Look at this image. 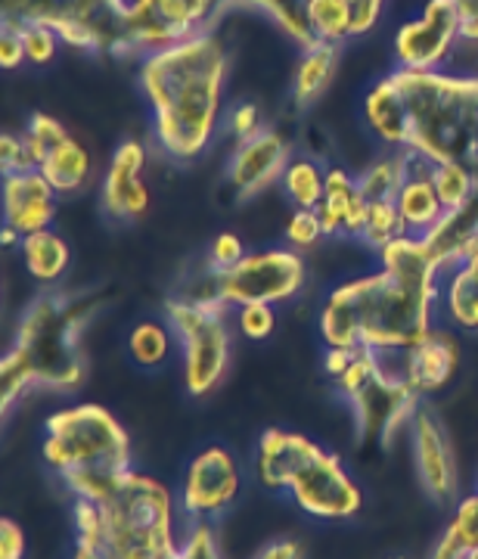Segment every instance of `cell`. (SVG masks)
<instances>
[{
    "label": "cell",
    "mask_w": 478,
    "mask_h": 559,
    "mask_svg": "<svg viewBox=\"0 0 478 559\" xmlns=\"http://www.w3.org/2000/svg\"><path fill=\"white\" fill-rule=\"evenodd\" d=\"M441 271L422 237H401L379 249V271L336 286L320 308L326 348H373L401 355L435 326Z\"/></svg>",
    "instance_id": "cell-1"
},
{
    "label": "cell",
    "mask_w": 478,
    "mask_h": 559,
    "mask_svg": "<svg viewBox=\"0 0 478 559\" xmlns=\"http://www.w3.org/2000/svg\"><path fill=\"white\" fill-rule=\"evenodd\" d=\"M363 121L385 146L410 150L432 165L473 168L478 153V75L395 69L363 97Z\"/></svg>",
    "instance_id": "cell-2"
},
{
    "label": "cell",
    "mask_w": 478,
    "mask_h": 559,
    "mask_svg": "<svg viewBox=\"0 0 478 559\" xmlns=\"http://www.w3.org/2000/svg\"><path fill=\"white\" fill-rule=\"evenodd\" d=\"M230 57L215 32L175 44L140 62V91L150 103L153 138L175 162L200 159L215 140Z\"/></svg>",
    "instance_id": "cell-3"
},
{
    "label": "cell",
    "mask_w": 478,
    "mask_h": 559,
    "mask_svg": "<svg viewBox=\"0 0 478 559\" xmlns=\"http://www.w3.org/2000/svg\"><path fill=\"white\" fill-rule=\"evenodd\" d=\"M103 299L91 293L50 289L22 311L13 348L0 360L3 414L32 389L75 392L87 377V355L81 333L100 311Z\"/></svg>",
    "instance_id": "cell-4"
},
{
    "label": "cell",
    "mask_w": 478,
    "mask_h": 559,
    "mask_svg": "<svg viewBox=\"0 0 478 559\" xmlns=\"http://www.w3.org/2000/svg\"><path fill=\"white\" fill-rule=\"evenodd\" d=\"M175 503L159 479L138 469L100 503L75 500L72 559H175L180 547Z\"/></svg>",
    "instance_id": "cell-5"
},
{
    "label": "cell",
    "mask_w": 478,
    "mask_h": 559,
    "mask_svg": "<svg viewBox=\"0 0 478 559\" xmlns=\"http://www.w3.org/2000/svg\"><path fill=\"white\" fill-rule=\"evenodd\" d=\"M40 457L72 500L100 503L134 473L131 439L103 404H72L44 423Z\"/></svg>",
    "instance_id": "cell-6"
},
{
    "label": "cell",
    "mask_w": 478,
    "mask_h": 559,
    "mask_svg": "<svg viewBox=\"0 0 478 559\" xmlns=\"http://www.w3.org/2000/svg\"><path fill=\"white\" fill-rule=\"evenodd\" d=\"M255 476L267 491L289 495L314 520H351L363 507V491L339 454L289 429H264L255 448Z\"/></svg>",
    "instance_id": "cell-7"
},
{
    "label": "cell",
    "mask_w": 478,
    "mask_h": 559,
    "mask_svg": "<svg viewBox=\"0 0 478 559\" xmlns=\"http://www.w3.org/2000/svg\"><path fill=\"white\" fill-rule=\"evenodd\" d=\"M333 382L355 414L360 444L377 441L379 448H389L401 429H410L422 407L410 382L401 377L398 360L392 364L389 355L373 348H358L348 370Z\"/></svg>",
    "instance_id": "cell-8"
},
{
    "label": "cell",
    "mask_w": 478,
    "mask_h": 559,
    "mask_svg": "<svg viewBox=\"0 0 478 559\" xmlns=\"http://www.w3.org/2000/svg\"><path fill=\"white\" fill-rule=\"evenodd\" d=\"M131 0H0L3 25H44L84 53L121 57Z\"/></svg>",
    "instance_id": "cell-9"
},
{
    "label": "cell",
    "mask_w": 478,
    "mask_h": 559,
    "mask_svg": "<svg viewBox=\"0 0 478 559\" xmlns=\"http://www.w3.org/2000/svg\"><path fill=\"white\" fill-rule=\"evenodd\" d=\"M227 305L218 299H168L165 318L183 355V385L193 399H205L220 385L230 367Z\"/></svg>",
    "instance_id": "cell-10"
},
{
    "label": "cell",
    "mask_w": 478,
    "mask_h": 559,
    "mask_svg": "<svg viewBox=\"0 0 478 559\" xmlns=\"http://www.w3.org/2000/svg\"><path fill=\"white\" fill-rule=\"evenodd\" d=\"M308 280V264L296 249H261L246 252L237 264L212 271L202 277V283L187 293L190 299H218L227 308L242 305H279V301L296 299Z\"/></svg>",
    "instance_id": "cell-11"
},
{
    "label": "cell",
    "mask_w": 478,
    "mask_h": 559,
    "mask_svg": "<svg viewBox=\"0 0 478 559\" xmlns=\"http://www.w3.org/2000/svg\"><path fill=\"white\" fill-rule=\"evenodd\" d=\"M218 13V0H131L121 57H153L202 32H212Z\"/></svg>",
    "instance_id": "cell-12"
},
{
    "label": "cell",
    "mask_w": 478,
    "mask_h": 559,
    "mask_svg": "<svg viewBox=\"0 0 478 559\" xmlns=\"http://www.w3.org/2000/svg\"><path fill=\"white\" fill-rule=\"evenodd\" d=\"M239 491L242 476L237 457L220 444H208L190 460L180 481L178 503L193 522H212L234 507Z\"/></svg>",
    "instance_id": "cell-13"
},
{
    "label": "cell",
    "mask_w": 478,
    "mask_h": 559,
    "mask_svg": "<svg viewBox=\"0 0 478 559\" xmlns=\"http://www.w3.org/2000/svg\"><path fill=\"white\" fill-rule=\"evenodd\" d=\"M459 38V13L451 0H426L422 16L401 25L392 40L398 69L439 72Z\"/></svg>",
    "instance_id": "cell-14"
},
{
    "label": "cell",
    "mask_w": 478,
    "mask_h": 559,
    "mask_svg": "<svg viewBox=\"0 0 478 559\" xmlns=\"http://www.w3.org/2000/svg\"><path fill=\"white\" fill-rule=\"evenodd\" d=\"M410 444L422 491L435 503H459V466L454 444L447 439L439 414L426 404L410 423Z\"/></svg>",
    "instance_id": "cell-15"
},
{
    "label": "cell",
    "mask_w": 478,
    "mask_h": 559,
    "mask_svg": "<svg viewBox=\"0 0 478 559\" xmlns=\"http://www.w3.org/2000/svg\"><path fill=\"white\" fill-rule=\"evenodd\" d=\"M289 143L279 131L264 128L252 140L237 143L230 165H227V180L234 187L237 200H252L264 193L271 183L283 180V171L289 168Z\"/></svg>",
    "instance_id": "cell-16"
},
{
    "label": "cell",
    "mask_w": 478,
    "mask_h": 559,
    "mask_svg": "<svg viewBox=\"0 0 478 559\" xmlns=\"http://www.w3.org/2000/svg\"><path fill=\"white\" fill-rule=\"evenodd\" d=\"M146 150L138 140H124L116 146L112 162L103 178V209L109 218L138 221L150 209V187L143 180Z\"/></svg>",
    "instance_id": "cell-17"
},
{
    "label": "cell",
    "mask_w": 478,
    "mask_h": 559,
    "mask_svg": "<svg viewBox=\"0 0 478 559\" xmlns=\"http://www.w3.org/2000/svg\"><path fill=\"white\" fill-rule=\"evenodd\" d=\"M398 370L404 380L410 382V389L422 395H435L441 389H447L451 380L459 370V342L451 330H439L432 326L422 340L395 355Z\"/></svg>",
    "instance_id": "cell-18"
},
{
    "label": "cell",
    "mask_w": 478,
    "mask_h": 559,
    "mask_svg": "<svg viewBox=\"0 0 478 559\" xmlns=\"http://www.w3.org/2000/svg\"><path fill=\"white\" fill-rule=\"evenodd\" d=\"M57 190L38 168L3 175V227L20 237H32L38 230H50L57 215Z\"/></svg>",
    "instance_id": "cell-19"
},
{
    "label": "cell",
    "mask_w": 478,
    "mask_h": 559,
    "mask_svg": "<svg viewBox=\"0 0 478 559\" xmlns=\"http://www.w3.org/2000/svg\"><path fill=\"white\" fill-rule=\"evenodd\" d=\"M401 153H404L407 165H404V183H401L395 205H398L407 234L410 237H426L444 215V205H441L435 180H432L435 165L422 159L419 153H410V150H401Z\"/></svg>",
    "instance_id": "cell-20"
},
{
    "label": "cell",
    "mask_w": 478,
    "mask_h": 559,
    "mask_svg": "<svg viewBox=\"0 0 478 559\" xmlns=\"http://www.w3.org/2000/svg\"><path fill=\"white\" fill-rule=\"evenodd\" d=\"M478 240V190L457 209H444L439 224L422 237L429 255L439 264L441 277L466 261V252Z\"/></svg>",
    "instance_id": "cell-21"
},
{
    "label": "cell",
    "mask_w": 478,
    "mask_h": 559,
    "mask_svg": "<svg viewBox=\"0 0 478 559\" xmlns=\"http://www.w3.org/2000/svg\"><path fill=\"white\" fill-rule=\"evenodd\" d=\"M318 218L323 224L326 237H360L363 218H367V200L360 193V183L355 175L333 165L326 168V193L318 209Z\"/></svg>",
    "instance_id": "cell-22"
},
{
    "label": "cell",
    "mask_w": 478,
    "mask_h": 559,
    "mask_svg": "<svg viewBox=\"0 0 478 559\" xmlns=\"http://www.w3.org/2000/svg\"><path fill=\"white\" fill-rule=\"evenodd\" d=\"M311 3L314 0H218V10H261L286 38L308 50L318 44L311 25Z\"/></svg>",
    "instance_id": "cell-23"
},
{
    "label": "cell",
    "mask_w": 478,
    "mask_h": 559,
    "mask_svg": "<svg viewBox=\"0 0 478 559\" xmlns=\"http://www.w3.org/2000/svg\"><path fill=\"white\" fill-rule=\"evenodd\" d=\"M38 171L50 180L57 193H75L91 178V153L72 134L65 138L38 162Z\"/></svg>",
    "instance_id": "cell-24"
},
{
    "label": "cell",
    "mask_w": 478,
    "mask_h": 559,
    "mask_svg": "<svg viewBox=\"0 0 478 559\" xmlns=\"http://www.w3.org/2000/svg\"><path fill=\"white\" fill-rule=\"evenodd\" d=\"M336 66H339V47L336 44H326L318 40L314 47L301 50L299 69H296V81H292V100L296 106H311L318 100L320 94L330 87V81L336 75Z\"/></svg>",
    "instance_id": "cell-25"
},
{
    "label": "cell",
    "mask_w": 478,
    "mask_h": 559,
    "mask_svg": "<svg viewBox=\"0 0 478 559\" xmlns=\"http://www.w3.org/2000/svg\"><path fill=\"white\" fill-rule=\"evenodd\" d=\"M20 252L28 274L44 286L60 283L62 274L69 271V261H72L69 242L62 240L57 230H38L32 237H22Z\"/></svg>",
    "instance_id": "cell-26"
},
{
    "label": "cell",
    "mask_w": 478,
    "mask_h": 559,
    "mask_svg": "<svg viewBox=\"0 0 478 559\" xmlns=\"http://www.w3.org/2000/svg\"><path fill=\"white\" fill-rule=\"evenodd\" d=\"M441 311L457 330L478 333V280L459 264L441 277Z\"/></svg>",
    "instance_id": "cell-27"
},
{
    "label": "cell",
    "mask_w": 478,
    "mask_h": 559,
    "mask_svg": "<svg viewBox=\"0 0 478 559\" xmlns=\"http://www.w3.org/2000/svg\"><path fill=\"white\" fill-rule=\"evenodd\" d=\"M478 547V491L463 498L429 559H466Z\"/></svg>",
    "instance_id": "cell-28"
},
{
    "label": "cell",
    "mask_w": 478,
    "mask_h": 559,
    "mask_svg": "<svg viewBox=\"0 0 478 559\" xmlns=\"http://www.w3.org/2000/svg\"><path fill=\"white\" fill-rule=\"evenodd\" d=\"M283 193L296 209H318L326 193V168L314 159H292L283 171Z\"/></svg>",
    "instance_id": "cell-29"
},
{
    "label": "cell",
    "mask_w": 478,
    "mask_h": 559,
    "mask_svg": "<svg viewBox=\"0 0 478 559\" xmlns=\"http://www.w3.org/2000/svg\"><path fill=\"white\" fill-rule=\"evenodd\" d=\"M171 345H175V333H171V326H165L159 320H143L128 336V352L140 367L165 364L171 358Z\"/></svg>",
    "instance_id": "cell-30"
},
{
    "label": "cell",
    "mask_w": 478,
    "mask_h": 559,
    "mask_svg": "<svg viewBox=\"0 0 478 559\" xmlns=\"http://www.w3.org/2000/svg\"><path fill=\"white\" fill-rule=\"evenodd\" d=\"M404 153L395 150L392 156L377 159L358 178L360 193L367 202H395L398 200L401 183H404Z\"/></svg>",
    "instance_id": "cell-31"
},
{
    "label": "cell",
    "mask_w": 478,
    "mask_h": 559,
    "mask_svg": "<svg viewBox=\"0 0 478 559\" xmlns=\"http://www.w3.org/2000/svg\"><path fill=\"white\" fill-rule=\"evenodd\" d=\"M401 237H410L401 212L395 202H367V218H363V230H360V240L367 242L370 249H385L389 242L401 240Z\"/></svg>",
    "instance_id": "cell-32"
},
{
    "label": "cell",
    "mask_w": 478,
    "mask_h": 559,
    "mask_svg": "<svg viewBox=\"0 0 478 559\" xmlns=\"http://www.w3.org/2000/svg\"><path fill=\"white\" fill-rule=\"evenodd\" d=\"M311 25H314L318 40L336 44V47H339L342 40L355 38V32H351V10H348L345 0H314L311 3Z\"/></svg>",
    "instance_id": "cell-33"
},
{
    "label": "cell",
    "mask_w": 478,
    "mask_h": 559,
    "mask_svg": "<svg viewBox=\"0 0 478 559\" xmlns=\"http://www.w3.org/2000/svg\"><path fill=\"white\" fill-rule=\"evenodd\" d=\"M432 180H435V190H439V200L444 209H457L463 202L476 193V178H473V168L457 165V162H441L432 168Z\"/></svg>",
    "instance_id": "cell-34"
},
{
    "label": "cell",
    "mask_w": 478,
    "mask_h": 559,
    "mask_svg": "<svg viewBox=\"0 0 478 559\" xmlns=\"http://www.w3.org/2000/svg\"><path fill=\"white\" fill-rule=\"evenodd\" d=\"M16 32L22 35L25 60L32 62V66H47V62H53V57L60 53L62 38L53 28H44V25H20Z\"/></svg>",
    "instance_id": "cell-35"
},
{
    "label": "cell",
    "mask_w": 478,
    "mask_h": 559,
    "mask_svg": "<svg viewBox=\"0 0 478 559\" xmlns=\"http://www.w3.org/2000/svg\"><path fill=\"white\" fill-rule=\"evenodd\" d=\"M323 237H326V234H323V224H320L318 212H311V209H296V212L289 215V221H286V242H289V249H296V252L314 249Z\"/></svg>",
    "instance_id": "cell-36"
},
{
    "label": "cell",
    "mask_w": 478,
    "mask_h": 559,
    "mask_svg": "<svg viewBox=\"0 0 478 559\" xmlns=\"http://www.w3.org/2000/svg\"><path fill=\"white\" fill-rule=\"evenodd\" d=\"M175 559H220V544L212 522H193L180 540Z\"/></svg>",
    "instance_id": "cell-37"
},
{
    "label": "cell",
    "mask_w": 478,
    "mask_h": 559,
    "mask_svg": "<svg viewBox=\"0 0 478 559\" xmlns=\"http://www.w3.org/2000/svg\"><path fill=\"white\" fill-rule=\"evenodd\" d=\"M237 330L246 340H267L274 330H277V314H274V305H242L237 308Z\"/></svg>",
    "instance_id": "cell-38"
},
{
    "label": "cell",
    "mask_w": 478,
    "mask_h": 559,
    "mask_svg": "<svg viewBox=\"0 0 478 559\" xmlns=\"http://www.w3.org/2000/svg\"><path fill=\"white\" fill-rule=\"evenodd\" d=\"M0 165H3V175H13V171H28L35 168L32 165V156H28V146L22 134H3L0 138Z\"/></svg>",
    "instance_id": "cell-39"
},
{
    "label": "cell",
    "mask_w": 478,
    "mask_h": 559,
    "mask_svg": "<svg viewBox=\"0 0 478 559\" xmlns=\"http://www.w3.org/2000/svg\"><path fill=\"white\" fill-rule=\"evenodd\" d=\"M242 255H246V246H242V240H239L237 234L224 230V234L215 237L212 249H208V267H212V271H224V267L237 264Z\"/></svg>",
    "instance_id": "cell-40"
},
{
    "label": "cell",
    "mask_w": 478,
    "mask_h": 559,
    "mask_svg": "<svg viewBox=\"0 0 478 559\" xmlns=\"http://www.w3.org/2000/svg\"><path fill=\"white\" fill-rule=\"evenodd\" d=\"M348 10H351V32L355 38L360 35H370L382 20V10H385V0H345Z\"/></svg>",
    "instance_id": "cell-41"
},
{
    "label": "cell",
    "mask_w": 478,
    "mask_h": 559,
    "mask_svg": "<svg viewBox=\"0 0 478 559\" xmlns=\"http://www.w3.org/2000/svg\"><path fill=\"white\" fill-rule=\"evenodd\" d=\"M227 124H230V131H234V138L242 143V140H252L255 134H261V112L255 103H239L230 109V116H227Z\"/></svg>",
    "instance_id": "cell-42"
},
{
    "label": "cell",
    "mask_w": 478,
    "mask_h": 559,
    "mask_svg": "<svg viewBox=\"0 0 478 559\" xmlns=\"http://www.w3.org/2000/svg\"><path fill=\"white\" fill-rule=\"evenodd\" d=\"M25 60V47H22V35L13 25H3L0 32V66L3 69H20Z\"/></svg>",
    "instance_id": "cell-43"
},
{
    "label": "cell",
    "mask_w": 478,
    "mask_h": 559,
    "mask_svg": "<svg viewBox=\"0 0 478 559\" xmlns=\"http://www.w3.org/2000/svg\"><path fill=\"white\" fill-rule=\"evenodd\" d=\"M0 559H25V535L10 516L0 520Z\"/></svg>",
    "instance_id": "cell-44"
},
{
    "label": "cell",
    "mask_w": 478,
    "mask_h": 559,
    "mask_svg": "<svg viewBox=\"0 0 478 559\" xmlns=\"http://www.w3.org/2000/svg\"><path fill=\"white\" fill-rule=\"evenodd\" d=\"M459 13V38L478 40V0H451Z\"/></svg>",
    "instance_id": "cell-45"
},
{
    "label": "cell",
    "mask_w": 478,
    "mask_h": 559,
    "mask_svg": "<svg viewBox=\"0 0 478 559\" xmlns=\"http://www.w3.org/2000/svg\"><path fill=\"white\" fill-rule=\"evenodd\" d=\"M358 355V348H326V355H323V370L336 380L342 377L345 370H348V364L355 360Z\"/></svg>",
    "instance_id": "cell-46"
},
{
    "label": "cell",
    "mask_w": 478,
    "mask_h": 559,
    "mask_svg": "<svg viewBox=\"0 0 478 559\" xmlns=\"http://www.w3.org/2000/svg\"><path fill=\"white\" fill-rule=\"evenodd\" d=\"M255 559H301V547L289 538L274 540V544H267Z\"/></svg>",
    "instance_id": "cell-47"
},
{
    "label": "cell",
    "mask_w": 478,
    "mask_h": 559,
    "mask_svg": "<svg viewBox=\"0 0 478 559\" xmlns=\"http://www.w3.org/2000/svg\"><path fill=\"white\" fill-rule=\"evenodd\" d=\"M463 267H466V271H469V274L478 280V240L473 242V249L466 252V261H463Z\"/></svg>",
    "instance_id": "cell-48"
},
{
    "label": "cell",
    "mask_w": 478,
    "mask_h": 559,
    "mask_svg": "<svg viewBox=\"0 0 478 559\" xmlns=\"http://www.w3.org/2000/svg\"><path fill=\"white\" fill-rule=\"evenodd\" d=\"M0 240H3V246L10 249V246H16V242H22V237L16 234V230H10V227H3V234H0Z\"/></svg>",
    "instance_id": "cell-49"
},
{
    "label": "cell",
    "mask_w": 478,
    "mask_h": 559,
    "mask_svg": "<svg viewBox=\"0 0 478 559\" xmlns=\"http://www.w3.org/2000/svg\"><path fill=\"white\" fill-rule=\"evenodd\" d=\"M473 178H476V190H478V153H476V159H473Z\"/></svg>",
    "instance_id": "cell-50"
},
{
    "label": "cell",
    "mask_w": 478,
    "mask_h": 559,
    "mask_svg": "<svg viewBox=\"0 0 478 559\" xmlns=\"http://www.w3.org/2000/svg\"><path fill=\"white\" fill-rule=\"evenodd\" d=\"M466 559H478V547H476V550H473V554H469V557H466Z\"/></svg>",
    "instance_id": "cell-51"
}]
</instances>
